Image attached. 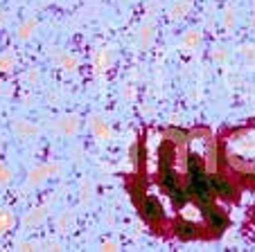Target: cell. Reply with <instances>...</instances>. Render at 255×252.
Here are the masks:
<instances>
[{"mask_svg":"<svg viewBox=\"0 0 255 252\" xmlns=\"http://www.w3.org/2000/svg\"><path fill=\"white\" fill-rule=\"evenodd\" d=\"M176 232L181 234V237H192V234H197V225H192V223H178L176 225Z\"/></svg>","mask_w":255,"mask_h":252,"instance_id":"obj_2","label":"cell"},{"mask_svg":"<svg viewBox=\"0 0 255 252\" xmlns=\"http://www.w3.org/2000/svg\"><path fill=\"white\" fill-rule=\"evenodd\" d=\"M142 212L147 216H149V219H160V216H163V207H160V203L156 198H147L142 203Z\"/></svg>","mask_w":255,"mask_h":252,"instance_id":"obj_1","label":"cell"}]
</instances>
